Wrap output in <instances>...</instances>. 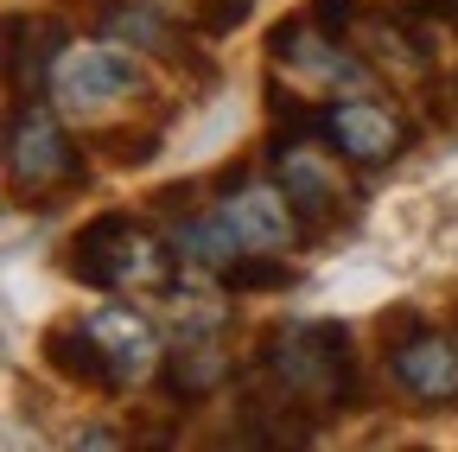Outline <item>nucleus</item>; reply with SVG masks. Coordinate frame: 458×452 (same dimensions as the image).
Listing matches in <instances>:
<instances>
[{"label": "nucleus", "mask_w": 458, "mask_h": 452, "mask_svg": "<svg viewBox=\"0 0 458 452\" xmlns=\"http://www.w3.org/2000/svg\"><path fill=\"white\" fill-rule=\"evenodd\" d=\"M261 370H267L280 388H293L300 402H312V414L351 408L357 395H363L357 357H351V331H344V325H318V319H300V325L267 331Z\"/></svg>", "instance_id": "obj_1"}, {"label": "nucleus", "mask_w": 458, "mask_h": 452, "mask_svg": "<svg viewBox=\"0 0 458 452\" xmlns=\"http://www.w3.org/2000/svg\"><path fill=\"white\" fill-rule=\"evenodd\" d=\"M172 261L179 255H165L147 223H134L122 210L89 217L71 243V274L89 280V287H165Z\"/></svg>", "instance_id": "obj_2"}, {"label": "nucleus", "mask_w": 458, "mask_h": 452, "mask_svg": "<svg viewBox=\"0 0 458 452\" xmlns=\"http://www.w3.org/2000/svg\"><path fill=\"white\" fill-rule=\"evenodd\" d=\"M51 90L64 108H102L114 96H134L140 71L122 45H64V58L51 71Z\"/></svg>", "instance_id": "obj_3"}, {"label": "nucleus", "mask_w": 458, "mask_h": 452, "mask_svg": "<svg viewBox=\"0 0 458 452\" xmlns=\"http://www.w3.org/2000/svg\"><path fill=\"white\" fill-rule=\"evenodd\" d=\"M7 179L20 192H45L57 179H77V153L64 141L51 108H20L13 128H7Z\"/></svg>", "instance_id": "obj_4"}, {"label": "nucleus", "mask_w": 458, "mask_h": 452, "mask_svg": "<svg viewBox=\"0 0 458 452\" xmlns=\"http://www.w3.org/2000/svg\"><path fill=\"white\" fill-rule=\"evenodd\" d=\"M83 325H89V337H96L102 357H108L114 388H134V382H147V376L165 363V357H159V325H153L147 312H134V306H102V312H89Z\"/></svg>", "instance_id": "obj_5"}, {"label": "nucleus", "mask_w": 458, "mask_h": 452, "mask_svg": "<svg viewBox=\"0 0 458 452\" xmlns=\"http://www.w3.org/2000/svg\"><path fill=\"white\" fill-rule=\"evenodd\" d=\"M223 223L236 230L242 255H267V249H286L300 236V204L286 198V185H236L229 192V204H216Z\"/></svg>", "instance_id": "obj_6"}, {"label": "nucleus", "mask_w": 458, "mask_h": 452, "mask_svg": "<svg viewBox=\"0 0 458 452\" xmlns=\"http://www.w3.org/2000/svg\"><path fill=\"white\" fill-rule=\"evenodd\" d=\"M325 134L337 141L344 159H357V166H382L401 153V141H408V128H401V115L388 102H369V96H344L325 108Z\"/></svg>", "instance_id": "obj_7"}, {"label": "nucleus", "mask_w": 458, "mask_h": 452, "mask_svg": "<svg viewBox=\"0 0 458 452\" xmlns=\"http://www.w3.org/2000/svg\"><path fill=\"white\" fill-rule=\"evenodd\" d=\"M388 370H394V382L408 388L414 402H427V408H452V402H458V351L445 345L439 331H427V325L388 345Z\"/></svg>", "instance_id": "obj_8"}, {"label": "nucleus", "mask_w": 458, "mask_h": 452, "mask_svg": "<svg viewBox=\"0 0 458 452\" xmlns=\"http://www.w3.org/2000/svg\"><path fill=\"white\" fill-rule=\"evenodd\" d=\"M274 173L286 185L306 217H331L344 204V179H337V159L325 147H312V134H293V141H274Z\"/></svg>", "instance_id": "obj_9"}, {"label": "nucleus", "mask_w": 458, "mask_h": 452, "mask_svg": "<svg viewBox=\"0 0 458 452\" xmlns=\"http://www.w3.org/2000/svg\"><path fill=\"white\" fill-rule=\"evenodd\" d=\"M267 51H274V64L286 71H300V77H318V83H363V64L351 58V51L337 45V32H306V26H274L267 32Z\"/></svg>", "instance_id": "obj_10"}, {"label": "nucleus", "mask_w": 458, "mask_h": 452, "mask_svg": "<svg viewBox=\"0 0 458 452\" xmlns=\"http://www.w3.org/2000/svg\"><path fill=\"white\" fill-rule=\"evenodd\" d=\"M216 319L210 325H191L185 337H179V351H172L159 370H165V395L172 402H204V395L229 376V363H223V351H216Z\"/></svg>", "instance_id": "obj_11"}, {"label": "nucleus", "mask_w": 458, "mask_h": 452, "mask_svg": "<svg viewBox=\"0 0 458 452\" xmlns=\"http://www.w3.org/2000/svg\"><path fill=\"white\" fill-rule=\"evenodd\" d=\"M7 77H13V90H38L57 64H51V51H64L71 38H64V26L57 20H7Z\"/></svg>", "instance_id": "obj_12"}, {"label": "nucleus", "mask_w": 458, "mask_h": 452, "mask_svg": "<svg viewBox=\"0 0 458 452\" xmlns=\"http://www.w3.org/2000/svg\"><path fill=\"white\" fill-rule=\"evenodd\" d=\"M45 363H51L57 376H71V382L114 388V376H108V357H102V345L89 337V325H51V331H45Z\"/></svg>", "instance_id": "obj_13"}, {"label": "nucleus", "mask_w": 458, "mask_h": 452, "mask_svg": "<svg viewBox=\"0 0 458 452\" xmlns=\"http://www.w3.org/2000/svg\"><path fill=\"white\" fill-rule=\"evenodd\" d=\"M172 255L191 261V268H229V261L242 255V243L223 223V210H210V217H185L179 230H172Z\"/></svg>", "instance_id": "obj_14"}, {"label": "nucleus", "mask_w": 458, "mask_h": 452, "mask_svg": "<svg viewBox=\"0 0 458 452\" xmlns=\"http://www.w3.org/2000/svg\"><path fill=\"white\" fill-rule=\"evenodd\" d=\"M108 38L122 45H140V51H172V13L153 7V0H134V7H108L102 13Z\"/></svg>", "instance_id": "obj_15"}, {"label": "nucleus", "mask_w": 458, "mask_h": 452, "mask_svg": "<svg viewBox=\"0 0 458 452\" xmlns=\"http://www.w3.org/2000/svg\"><path fill=\"white\" fill-rule=\"evenodd\" d=\"M376 26V51L388 64H401V71H420L427 64V32H414V13H382V20H369Z\"/></svg>", "instance_id": "obj_16"}, {"label": "nucleus", "mask_w": 458, "mask_h": 452, "mask_svg": "<svg viewBox=\"0 0 458 452\" xmlns=\"http://www.w3.org/2000/svg\"><path fill=\"white\" fill-rule=\"evenodd\" d=\"M223 287L229 294H267V287H293V268L280 255H236L223 268Z\"/></svg>", "instance_id": "obj_17"}, {"label": "nucleus", "mask_w": 458, "mask_h": 452, "mask_svg": "<svg viewBox=\"0 0 458 452\" xmlns=\"http://www.w3.org/2000/svg\"><path fill=\"white\" fill-rule=\"evenodd\" d=\"M312 20L325 26V32H344L357 20V0H312Z\"/></svg>", "instance_id": "obj_18"}, {"label": "nucleus", "mask_w": 458, "mask_h": 452, "mask_svg": "<svg viewBox=\"0 0 458 452\" xmlns=\"http://www.w3.org/2000/svg\"><path fill=\"white\" fill-rule=\"evenodd\" d=\"M71 446H122V433H102V427H89V433H77Z\"/></svg>", "instance_id": "obj_19"}]
</instances>
